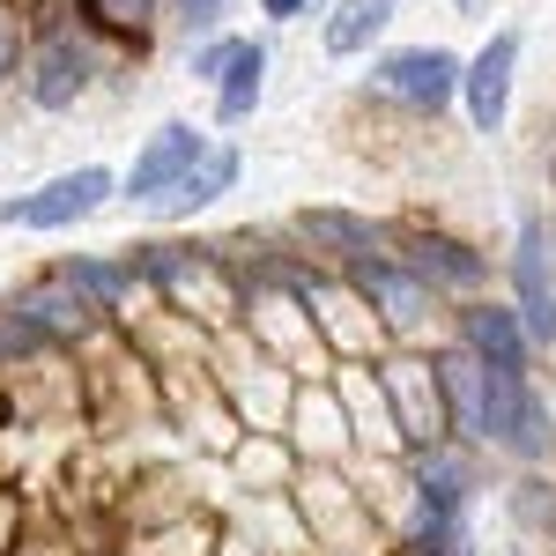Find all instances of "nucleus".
<instances>
[{"mask_svg":"<svg viewBox=\"0 0 556 556\" xmlns=\"http://www.w3.org/2000/svg\"><path fill=\"white\" fill-rule=\"evenodd\" d=\"M127 267L149 275L178 312H201V319H230L238 312V282H230L223 253H201V245H134Z\"/></svg>","mask_w":556,"mask_h":556,"instance_id":"nucleus-1","label":"nucleus"},{"mask_svg":"<svg viewBox=\"0 0 556 556\" xmlns=\"http://www.w3.org/2000/svg\"><path fill=\"white\" fill-rule=\"evenodd\" d=\"M104 201H112V172L83 164V172L45 178L38 193H23V201H0V223H8V230H67V223L97 215Z\"/></svg>","mask_w":556,"mask_h":556,"instance_id":"nucleus-2","label":"nucleus"},{"mask_svg":"<svg viewBox=\"0 0 556 556\" xmlns=\"http://www.w3.org/2000/svg\"><path fill=\"white\" fill-rule=\"evenodd\" d=\"M349 298H356V304H371L386 334H416L438 290H430V282H416V275H408L401 260L364 253V260H349Z\"/></svg>","mask_w":556,"mask_h":556,"instance_id":"nucleus-3","label":"nucleus"},{"mask_svg":"<svg viewBox=\"0 0 556 556\" xmlns=\"http://www.w3.org/2000/svg\"><path fill=\"white\" fill-rule=\"evenodd\" d=\"M89 83H97V45H89V30L52 23L38 60H30V104L38 112H67L75 97H89Z\"/></svg>","mask_w":556,"mask_h":556,"instance_id":"nucleus-4","label":"nucleus"},{"mask_svg":"<svg viewBox=\"0 0 556 556\" xmlns=\"http://www.w3.org/2000/svg\"><path fill=\"white\" fill-rule=\"evenodd\" d=\"M379 393H386V416H393V438H401V445L445 438V393H438V371H430V364L393 356L379 371Z\"/></svg>","mask_w":556,"mask_h":556,"instance_id":"nucleus-5","label":"nucleus"},{"mask_svg":"<svg viewBox=\"0 0 556 556\" xmlns=\"http://www.w3.org/2000/svg\"><path fill=\"white\" fill-rule=\"evenodd\" d=\"M379 89H386V97H401L408 112H445V104L460 97V60L438 52V45L393 52V60H379Z\"/></svg>","mask_w":556,"mask_h":556,"instance_id":"nucleus-6","label":"nucleus"},{"mask_svg":"<svg viewBox=\"0 0 556 556\" xmlns=\"http://www.w3.org/2000/svg\"><path fill=\"white\" fill-rule=\"evenodd\" d=\"M15 312H23V319L38 327L45 342H89V334L104 327V304L89 298V290H75V282L60 275V267H52L45 282H30V290L15 298Z\"/></svg>","mask_w":556,"mask_h":556,"instance_id":"nucleus-7","label":"nucleus"},{"mask_svg":"<svg viewBox=\"0 0 556 556\" xmlns=\"http://www.w3.org/2000/svg\"><path fill=\"white\" fill-rule=\"evenodd\" d=\"M513 290H519V327L527 342H556V282H549V230L527 215L519 223V245H513Z\"/></svg>","mask_w":556,"mask_h":556,"instance_id":"nucleus-8","label":"nucleus"},{"mask_svg":"<svg viewBox=\"0 0 556 556\" xmlns=\"http://www.w3.org/2000/svg\"><path fill=\"white\" fill-rule=\"evenodd\" d=\"M408 490H416V519H460L468 513V490H475V468L468 453H453L445 438L430 445H408Z\"/></svg>","mask_w":556,"mask_h":556,"instance_id":"nucleus-9","label":"nucleus"},{"mask_svg":"<svg viewBox=\"0 0 556 556\" xmlns=\"http://www.w3.org/2000/svg\"><path fill=\"white\" fill-rule=\"evenodd\" d=\"M513 67H519V30H497V38L460 67V97H468V119L475 134H497L505 127V97H513Z\"/></svg>","mask_w":556,"mask_h":556,"instance_id":"nucleus-10","label":"nucleus"},{"mask_svg":"<svg viewBox=\"0 0 556 556\" xmlns=\"http://www.w3.org/2000/svg\"><path fill=\"white\" fill-rule=\"evenodd\" d=\"M401 267L430 290H475L482 282V253L445 238V230H401Z\"/></svg>","mask_w":556,"mask_h":556,"instance_id":"nucleus-11","label":"nucleus"},{"mask_svg":"<svg viewBox=\"0 0 556 556\" xmlns=\"http://www.w3.org/2000/svg\"><path fill=\"white\" fill-rule=\"evenodd\" d=\"M201 149H208V134L186 127V119L156 127V134H149V149L134 156V172H127V201H156V193H164V186H172V178L186 172V164H193Z\"/></svg>","mask_w":556,"mask_h":556,"instance_id":"nucleus-12","label":"nucleus"},{"mask_svg":"<svg viewBox=\"0 0 556 556\" xmlns=\"http://www.w3.org/2000/svg\"><path fill=\"white\" fill-rule=\"evenodd\" d=\"M230 186H238V149H201V156H193V164H186V172H178L172 186L149 201V208H164V215L178 223V215H193V208H208V201H223Z\"/></svg>","mask_w":556,"mask_h":556,"instance_id":"nucleus-13","label":"nucleus"},{"mask_svg":"<svg viewBox=\"0 0 556 556\" xmlns=\"http://www.w3.org/2000/svg\"><path fill=\"white\" fill-rule=\"evenodd\" d=\"M460 349L475 364H527V327H519L513 304H468L460 312Z\"/></svg>","mask_w":556,"mask_h":556,"instance_id":"nucleus-14","label":"nucleus"},{"mask_svg":"<svg viewBox=\"0 0 556 556\" xmlns=\"http://www.w3.org/2000/svg\"><path fill=\"white\" fill-rule=\"evenodd\" d=\"M215 83H223V97H215V119H223V127H245V119H253V104H260V89H267V45L238 38L230 67H223Z\"/></svg>","mask_w":556,"mask_h":556,"instance_id":"nucleus-15","label":"nucleus"},{"mask_svg":"<svg viewBox=\"0 0 556 556\" xmlns=\"http://www.w3.org/2000/svg\"><path fill=\"white\" fill-rule=\"evenodd\" d=\"M298 238L304 245H319L327 260H364V253H379V230L364 223V215H342V208H304L298 215Z\"/></svg>","mask_w":556,"mask_h":556,"instance_id":"nucleus-16","label":"nucleus"},{"mask_svg":"<svg viewBox=\"0 0 556 556\" xmlns=\"http://www.w3.org/2000/svg\"><path fill=\"white\" fill-rule=\"evenodd\" d=\"M393 8H401V0H342V8L327 15V52H334V60H356V52L393 23Z\"/></svg>","mask_w":556,"mask_h":556,"instance_id":"nucleus-17","label":"nucleus"},{"mask_svg":"<svg viewBox=\"0 0 556 556\" xmlns=\"http://www.w3.org/2000/svg\"><path fill=\"white\" fill-rule=\"evenodd\" d=\"M75 15H83V30H104V38H149V15H156V0H75Z\"/></svg>","mask_w":556,"mask_h":556,"instance_id":"nucleus-18","label":"nucleus"},{"mask_svg":"<svg viewBox=\"0 0 556 556\" xmlns=\"http://www.w3.org/2000/svg\"><path fill=\"white\" fill-rule=\"evenodd\" d=\"M60 275H67L75 290H89L104 312L134 298V267H112V260H60Z\"/></svg>","mask_w":556,"mask_h":556,"instance_id":"nucleus-19","label":"nucleus"},{"mask_svg":"<svg viewBox=\"0 0 556 556\" xmlns=\"http://www.w3.org/2000/svg\"><path fill=\"white\" fill-rule=\"evenodd\" d=\"M549 445H556V424H549V401L542 393H527V408H519V424H513V438H505V453L513 460H549Z\"/></svg>","mask_w":556,"mask_h":556,"instance_id":"nucleus-20","label":"nucleus"},{"mask_svg":"<svg viewBox=\"0 0 556 556\" xmlns=\"http://www.w3.org/2000/svg\"><path fill=\"white\" fill-rule=\"evenodd\" d=\"M38 349H52V342H45L15 304H0V364H23V356H38Z\"/></svg>","mask_w":556,"mask_h":556,"instance_id":"nucleus-21","label":"nucleus"},{"mask_svg":"<svg viewBox=\"0 0 556 556\" xmlns=\"http://www.w3.org/2000/svg\"><path fill=\"white\" fill-rule=\"evenodd\" d=\"M513 513L527 519V527H549V519H556V497H549V482H534V475H527V482L513 490Z\"/></svg>","mask_w":556,"mask_h":556,"instance_id":"nucleus-22","label":"nucleus"},{"mask_svg":"<svg viewBox=\"0 0 556 556\" xmlns=\"http://www.w3.org/2000/svg\"><path fill=\"white\" fill-rule=\"evenodd\" d=\"M15 67H23V15L0 0V83H8Z\"/></svg>","mask_w":556,"mask_h":556,"instance_id":"nucleus-23","label":"nucleus"},{"mask_svg":"<svg viewBox=\"0 0 556 556\" xmlns=\"http://www.w3.org/2000/svg\"><path fill=\"white\" fill-rule=\"evenodd\" d=\"M230 52H238V38H215V45H201V52H193V83H215V75L230 67Z\"/></svg>","mask_w":556,"mask_h":556,"instance_id":"nucleus-24","label":"nucleus"},{"mask_svg":"<svg viewBox=\"0 0 556 556\" xmlns=\"http://www.w3.org/2000/svg\"><path fill=\"white\" fill-rule=\"evenodd\" d=\"M172 8H178V23H186V30H215L230 0H172Z\"/></svg>","mask_w":556,"mask_h":556,"instance_id":"nucleus-25","label":"nucleus"},{"mask_svg":"<svg viewBox=\"0 0 556 556\" xmlns=\"http://www.w3.org/2000/svg\"><path fill=\"white\" fill-rule=\"evenodd\" d=\"M260 8H267V15H275V23H298L304 8H319V0H260Z\"/></svg>","mask_w":556,"mask_h":556,"instance_id":"nucleus-26","label":"nucleus"},{"mask_svg":"<svg viewBox=\"0 0 556 556\" xmlns=\"http://www.w3.org/2000/svg\"><path fill=\"white\" fill-rule=\"evenodd\" d=\"M15 549V497H8V490H0V556Z\"/></svg>","mask_w":556,"mask_h":556,"instance_id":"nucleus-27","label":"nucleus"},{"mask_svg":"<svg viewBox=\"0 0 556 556\" xmlns=\"http://www.w3.org/2000/svg\"><path fill=\"white\" fill-rule=\"evenodd\" d=\"M0 416H8V408H0Z\"/></svg>","mask_w":556,"mask_h":556,"instance_id":"nucleus-28","label":"nucleus"}]
</instances>
